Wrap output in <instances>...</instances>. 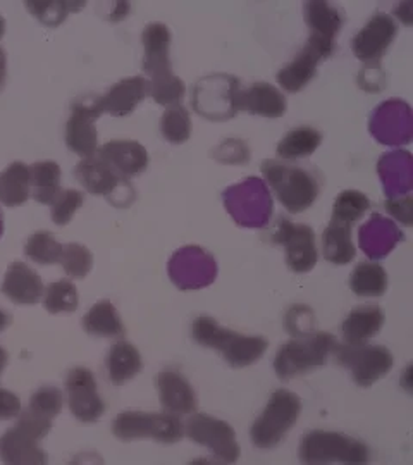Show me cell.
<instances>
[{
    "label": "cell",
    "mask_w": 413,
    "mask_h": 465,
    "mask_svg": "<svg viewBox=\"0 0 413 465\" xmlns=\"http://www.w3.org/2000/svg\"><path fill=\"white\" fill-rule=\"evenodd\" d=\"M403 240L405 234L397 223L380 214H372L359 230V247L370 261L388 257Z\"/></svg>",
    "instance_id": "18"
},
{
    "label": "cell",
    "mask_w": 413,
    "mask_h": 465,
    "mask_svg": "<svg viewBox=\"0 0 413 465\" xmlns=\"http://www.w3.org/2000/svg\"><path fill=\"white\" fill-rule=\"evenodd\" d=\"M21 411V400L16 393L0 388V420L16 419Z\"/></svg>",
    "instance_id": "50"
},
{
    "label": "cell",
    "mask_w": 413,
    "mask_h": 465,
    "mask_svg": "<svg viewBox=\"0 0 413 465\" xmlns=\"http://www.w3.org/2000/svg\"><path fill=\"white\" fill-rule=\"evenodd\" d=\"M2 293L19 305H34L44 299L45 286L34 269L25 262H13L5 271Z\"/></svg>",
    "instance_id": "23"
},
{
    "label": "cell",
    "mask_w": 413,
    "mask_h": 465,
    "mask_svg": "<svg viewBox=\"0 0 413 465\" xmlns=\"http://www.w3.org/2000/svg\"><path fill=\"white\" fill-rule=\"evenodd\" d=\"M157 391L161 405L167 412L188 416L199 409V399L193 386L178 371H161L157 376Z\"/></svg>",
    "instance_id": "20"
},
{
    "label": "cell",
    "mask_w": 413,
    "mask_h": 465,
    "mask_svg": "<svg viewBox=\"0 0 413 465\" xmlns=\"http://www.w3.org/2000/svg\"><path fill=\"white\" fill-rule=\"evenodd\" d=\"M113 432L121 441L150 438L165 445L178 443L184 436V420L172 412H121L113 422Z\"/></svg>",
    "instance_id": "7"
},
{
    "label": "cell",
    "mask_w": 413,
    "mask_h": 465,
    "mask_svg": "<svg viewBox=\"0 0 413 465\" xmlns=\"http://www.w3.org/2000/svg\"><path fill=\"white\" fill-rule=\"evenodd\" d=\"M74 176L82 183L86 192L92 195H103L107 199H114L121 188L128 186V180L121 178L113 167L103 163L99 155L82 159L74 167Z\"/></svg>",
    "instance_id": "22"
},
{
    "label": "cell",
    "mask_w": 413,
    "mask_h": 465,
    "mask_svg": "<svg viewBox=\"0 0 413 465\" xmlns=\"http://www.w3.org/2000/svg\"><path fill=\"white\" fill-rule=\"evenodd\" d=\"M145 97H149L147 80L143 76H130L113 84L103 95H100L99 102L103 114L124 117L132 114Z\"/></svg>",
    "instance_id": "25"
},
{
    "label": "cell",
    "mask_w": 413,
    "mask_h": 465,
    "mask_svg": "<svg viewBox=\"0 0 413 465\" xmlns=\"http://www.w3.org/2000/svg\"><path fill=\"white\" fill-rule=\"evenodd\" d=\"M9 324H11V317L4 309H0V332L5 331Z\"/></svg>",
    "instance_id": "52"
},
{
    "label": "cell",
    "mask_w": 413,
    "mask_h": 465,
    "mask_svg": "<svg viewBox=\"0 0 413 465\" xmlns=\"http://www.w3.org/2000/svg\"><path fill=\"white\" fill-rule=\"evenodd\" d=\"M212 157L226 166H243L250 161V147L241 138H228L212 150Z\"/></svg>",
    "instance_id": "46"
},
{
    "label": "cell",
    "mask_w": 413,
    "mask_h": 465,
    "mask_svg": "<svg viewBox=\"0 0 413 465\" xmlns=\"http://www.w3.org/2000/svg\"><path fill=\"white\" fill-rule=\"evenodd\" d=\"M105 369L111 381L117 386L124 384L132 381L133 378H136L142 372L143 369L142 355L130 341H117L107 351Z\"/></svg>",
    "instance_id": "30"
},
{
    "label": "cell",
    "mask_w": 413,
    "mask_h": 465,
    "mask_svg": "<svg viewBox=\"0 0 413 465\" xmlns=\"http://www.w3.org/2000/svg\"><path fill=\"white\" fill-rule=\"evenodd\" d=\"M16 426L19 430H23V431L28 432L30 436L36 438V440H44L52 430V419L40 416V414H36L32 409L26 407L25 411L19 412Z\"/></svg>",
    "instance_id": "48"
},
{
    "label": "cell",
    "mask_w": 413,
    "mask_h": 465,
    "mask_svg": "<svg viewBox=\"0 0 413 465\" xmlns=\"http://www.w3.org/2000/svg\"><path fill=\"white\" fill-rule=\"evenodd\" d=\"M161 134L172 145H182L192 136V116L182 105L167 107L161 117Z\"/></svg>",
    "instance_id": "40"
},
{
    "label": "cell",
    "mask_w": 413,
    "mask_h": 465,
    "mask_svg": "<svg viewBox=\"0 0 413 465\" xmlns=\"http://www.w3.org/2000/svg\"><path fill=\"white\" fill-rule=\"evenodd\" d=\"M5 76H7V57H5V50L0 47V90L4 88Z\"/></svg>",
    "instance_id": "51"
},
{
    "label": "cell",
    "mask_w": 413,
    "mask_h": 465,
    "mask_svg": "<svg viewBox=\"0 0 413 465\" xmlns=\"http://www.w3.org/2000/svg\"><path fill=\"white\" fill-rule=\"evenodd\" d=\"M303 16H305V23L309 26L310 36L334 40V42L345 23V17L341 15V11L336 5H332L329 2H324V0L305 2Z\"/></svg>",
    "instance_id": "29"
},
{
    "label": "cell",
    "mask_w": 413,
    "mask_h": 465,
    "mask_svg": "<svg viewBox=\"0 0 413 465\" xmlns=\"http://www.w3.org/2000/svg\"><path fill=\"white\" fill-rule=\"evenodd\" d=\"M272 240L282 245L288 267L297 274L310 272L319 261L315 232L307 224H297L280 217Z\"/></svg>",
    "instance_id": "13"
},
{
    "label": "cell",
    "mask_w": 413,
    "mask_h": 465,
    "mask_svg": "<svg viewBox=\"0 0 413 465\" xmlns=\"http://www.w3.org/2000/svg\"><path fill=\"white\" fill-rule=\"evenodd\" d=\"M241 92L240 80L231 74L214 73L203 76L193 88L192 105L200 114L209 121H226L240 113L238 97Z\"/></svg>",
    "instance_id": "8"
},
{
    "label": "cell",
    "mask_w": 413,
    "mask_h": 465,
    "mask_svg": "<svg viewBox=\"0 0 413 465\" xmlns=\"http://www.w3.org/2000/svg\"><path fill=\"white\" fill-rule=\"evenodd\" d=\"M395 19L384 13L370 17L364 28L353 36L351 50L367 66H380V59L397 38Z\"/></svg>",
    "instance_id": "17"
},
{
    "label": "cell",
    "mask_w": 413,
    "mask_h": 465,
    "mask_svg": "<svg viewBox=\"0 0 413 465\" xmlns=\"http://www.w3.org/2000/svg\"><path fill=\"white\" fill-rule=\"evenodd\" d=\"M64 390H66L64 399L67 400L69 411L80 422L92 424L103 416L105 403L100 399L97 380L90 369L73 367L67 372Z\"/></svg>",
    "instance_id": "16"
},
{
    "label": "cell",
    "mask_w": 413,
    "mask_h": 465,
    "mask_svg": "<svg viewBox=\"0 0 413 465\" xmlns=\"http://www.w3.org/2000/svg\"><path fill=\"white\" fill-rule=\"evenodd\" d=\"M339 366L347 367L353 381L367 388L382 380L395 364L393 353L380 345L338 343L334 353Z\"/></svg>",
    "instance_id": "9"
},
{
    "label": "cell",
    "mask_w": 413,
    "mask_h": 465,
    "mask_svg": "<svg viewBox=\"0 0 413 465\" xmlns=\"http://www.w3.org/2000/svg\"><path fill=\"white\" fill-rule=\"evenodd\" d=\"M103 114L99 97H84L73 105L66 123V145L82 159L97 155L99 132L95 121Z\"/></svg>",
    "instance_id": "15"
},
{
    "label": "cell",
    "mask_w": 413,
    "mask_h": 465,
    "mask_svg": "<svg viewBox=\"0 0 413 465\" xmlns=\"http://www.w3.org/2000/svg\"><path fill=\"white\" fill-rule=\"evenodd\" d=\"M7 362H9V353L0 347V378H2V372L5 371V367H7Z\"/></svg>",
    "instance_id": "53"
},
{
    "label": "cell",
    "mask_w": 413,
    "mask_h": 465,
    "mask_svg": "<svg viewBox=\"0 0 413 465\" xmlns=\"http://www.w3.org/2000/svg\"><path fill=\"white\" fill-rule=\"evenodd\" d=\"M63 247L64 245H61L50 232H38L28 238L25 245V253L36 264L52 266V264H59Z\"/></svg>",
    "instance_id": "41"
},
{
    "label": "cell",
    "mask_w": 413,
    "mask_h": 465,
    "mask_svg": "<svg viewBox=\"0 0 413 465\" xmlns=\"http://www.w3.org/2000/svg\"><path fill=\"white\" fill-rule=\"evenodd\" d=\"M322 143V134L312 126H300L284 134L278 143V155L281 161L293 163L300 159H307L314 153Z\"/></svg>",
    "instance_id": "34"
},
{
    "label": "cell",
    "mask_w": 413,
    "mask_h": 465,
    "mask_svg": "<svg viewBox=\"0 0 413 465\" xmlns=\"http://www.w3.org/2000/svg\"><path fill=\"white\" fill-rule=\"evenodd\" d=\"M63 171L54 161H42L30 166V178H32V199L42 205H50L55 199L63 186H61Z\"/></svg>",
    "instance_id": "35"
},
{
    "label": "cell",
    "mask_w": 413,
    "mask_h": 465,
    "mask_svg": "<svg viewBox=\"0 0 413 465\" xmlns=\"http://www.w3.org/2000/svg\"><path fill=\"white\" fill-rule=\"evenodd\" d=\"M384 326V312L378 305H362L353 309L343 322V340L349 345L369 343Z\"/></svg>",
    "instance_id": "28"
},
{
    "label": "cell",
    "mask_w": 413,
    "mask_h": 465,
    "mask_svg": "<svg viewBox=\"0 0 413 465\" xmlns=\"http://www.w3.org/2000/svg\"><path fill=\"white\" fill-rule=\"evenodd\" d=\"M5 34V19L0 15V38Z\"/></svg>",
    "instance_id": "54"
},
{
    "label": "cell",
    "mask_w": 413,
    "mask_h": 465,
    "mask_svg": "<svg viewBox=\"0 0 413 465\" xmlns=\"http://www.w3.org/2000/svg\"><path fill=\"white\" fill-rule=\"evenodd\" d=\"M351 224L330 219L328 228L322 232V252L326 261L336 266H345L357 257V247L351 240Z\"/></svg>",
    "instance_id": "31"
},
{
    "label": "cell",
    "mask_w": 413,
    "mask_h": 465,
    "mask_svg": "<svg viewBox=\"0 0 413 465\" xmlns=\"http://www.w3.org/2000/svg\"><path fill=\"white\" fill-rule=\"evenodd\" d=\"M63 407H64V393L55 386L38 388L28 403V409L52 420L63 412Z\"/></svg>",
    "instance_id": "44"
},
{
    "label": "cell",
    "mask_w": 413,
    "mask_h": 465,
    "mask_svg": "<svg viewBox=\"0 0 413 465\" xmlns=\"http://www.w3.org/2000/svg\"><path fill=\"white\" fill-rule=\"evenodd\" d=\"M369 132L380 145L399 149L412 142L413 113L408 102L389 99L379 104L369 121Z\"/></svg>",
    "instance_id": "11"
},
{
    "label": "cell",
    "mask_w": 413,
    "mask_h": 465,
    "mask_svg": "<svg viewBox=\"0 0 413 465\" xmlns=\"http://www.w3.org/2000/svg\"><path fill=\"white\" fill-rule=\"evenodd\" d=\"M338 340L334 334L319 331L295 338L284 343L274 359V371L281 381H290L297 376L307 374L312 369L322 367L334 349Z\"/></svg>",
    "instance_id": "4"
},
{
    "label": "cell",
    "mask_w": 413,
    "mask_h": 465,
    "mask_svg": "<svg viewBox=\"0 0 413 465\" xmlns=\"http://www.w3.org/2000/svg\"><path fill=\"white\" fill-rule=\"evenodd\" d=\"M378 174L388 199L410 195L413 190V157L408 150L386 152L378 161Z\"/></svg>",
    "instance_id": "19"
},
{
    "label": "cell",
    "mask_w": 413,
    "mask_h": 465,
    "mask_svg": "<svg viewBox=\"0 0 413 465\" xmlns=\"http://www.w3.org/2000/svg\"><path fill=\"white\" fill-rule=\"evenodd\" d=\"M2 232H4V214L0 211V236H2Z\"/></svg>",
    "instance_id": "55"
},
{
    "label": "cell",
    "mask_w": 413,
    "mask_h": 465,
    "mask_svg": "<svg viewBox=\"0 0 413 465\" xmlns=\"http://www.w3.org/2000/svg\"><path fill=\"white\" fill-rule=\"evenodd\" d=\"M219 267L214 255L199 245H188L176 250L169 262L167 274L182 292L202 290L217 280Z\"/></svg>",
    "instance_id": "10"
},
{
    "label": "cell",
    "mask_w": 413,
    "mask_h": 465,
    "mask_svg": "<svg viewBox=\"0 0 413 465\" xmlns=\"http://www.w3.org/2000/svg\"><path fill=\"white\" fill-rule=\"evenodd\" d=\"M32 197L30 166L13 163L0 173V203L7 207H19Z\"/></svg>",
    "instance_id": "32"
},
{
    "label": "cell",
    "mask_w": 413,
    "mask_h": 465,
    "mask_svg": "<svg viewBox=\"0 0 413 465\" xmlns=\"http://www.w3.org/2000/svg\"><path fill=\"white\" fill-rule=\"evenodd\" d=\"M301 412V400L290 390H278L270 395L264 412L251 426V441L257 449L278 447L282 438L293 430Z\"/></svg>",
    "instance_id": "6"
},
{
    "label": "cell",
    "mask_w": 413,
    "mask_h": 465,
    "mask_svg": "<svg viewBox=\"0 0 413 465\" xmlns=\"http://www.w3.org/2000/svg\"><path fill=\"white\" fill-rule=\"evenodd\" d=\"M303 464H367L370 450L360 440L341 432L312 431L300 441Z\"/></svg>",
    "instance_id": "5"
},
{
    "label": "cell",
    "mask_w": 413,
    "mask_h": 465,
    "mask_svg": "<svg viewBox=\"0 0 413 465\" xmlns=\"http://www.w3.org/2000/svg\"><path fill=\"white\" fill-rule=\"evenodd\" d=\"M42 300L50 314H71L78 309V290L71 280L50 282Z\"/></svg>",
    "instance_id": "38"
},
{
    "label": "cell",
    "mask_w": 413,
    "mask_h": 465,
    "mask_svg": "<svg viewBox=\"0 0 413 465\" xmlns=\"http://www.w3.org/2000/svg\"><path fill=\"white\" fill-rule=\"evenodd\" d=\"M370 209L369 197L359 190H345L341 192L332 207V221H339L345 224H355L365 216V213Z\"/></svg>",
    "instance_id": "39"
},
{
    "label": "cell",
    "mask_w": 413,
    "mask_h": 465,
    "mask_svg": "<svg viewBox=\"0 0 413 465\" xmlns=\"http://www.w3.org/2000/svg\"><path fill=\"white\" fill-rule=\"evenodd\" d=\"M192 336L200 347L214 349L222 353L224 361L243 369L251 366L267 351V340L262 336H247L221 326L214 317L200 316L192 326Z\"/></svg>",
    "instance_id": "2"
},
{
    "label": "cell",
    "mask_w": 413,
    "mask_h": 465,
    "mask_svg": "<svg viewBox=\"0 0 413 465\" xmlns=\"http://www.w3.org/2000/svg\"><path fill=\"white\" fill-rule=\"evenodd\" d=\"M349 288L362 299H378L388 290V272L378 262H360L351 271Z\"/></svg>",
    "instance_id": "36"
},
{
    "label": "cell",
    "mask_w": 413,
    "mask_h": 465,
    "mask_svg": "<svg viewBox=\"0 0 413 465\" xmlns=\"http://www.w3.org/2000/svg\"><path fill=\"white\" fill-rule=\"evenodd\" d=\"M97 155L124 180L142 174L149 166V152L142 143L133 140L107 142L99 147Z\"/></svg>",
    "instance_id": "21"
},
{
    "label": "cell",
    "mask_w": 413,
    "mask_h": 465,
    "mask_svg": "<svg viewBox=\"0 0 413 465\" xmlns=\"http://www.w3.org/2000/svg\"><path fill=\"white\" fill-rule=\"evenodd\" d=\"M261 169L265 183L290 214L305 213L320 195L322 180L314 169L276 159L265 161Z\"/></svg>",
    "instance_id": "1"
},
{
    "label": "cell",
    "mask_w": 413,
    "mask_h": 465,
    "mask_svg": "<svg viewBox=\"0 0 413 465\" xmlns=\"http://www.w3.org/2000/svg\"><path fill=\"white\" fill-rule=\"evenodd\" d=\"M59 264L71 280H83L93 267V255L82 243H67L63 247Z\"/></svg>",
    "instance_id": "42"
},
{
    "label": "cell",
    "mask_w": 413,
    "mask_h": 465,
    "mask_svg": "<svg viewBox=\"0 0 413 465\" xmlns=\"http://www.w3.org/2000/svg\"><path fill=\"white\" fill-rule=\"evenodd\" d=\"M222 202L232 221L247 230H262L274 213L272 192L262 178L250 176L222 192Z\"/></svg>",
    "instance_id": "3"
},
{
    "label": "cell",
    "mask_w": 413,
    "mask_h": 465,
    "mask_svg": "<svg viewBox=\"0 0 413 465\" xmlns=\"http://www.w3.org/2000/svg\"><path fill=\"white\" fill-rule=\"evenodd\" d=\"M284 328L295 338H301L314 332V312L309 307L295 305L286 314Z\"/></svg>",
    "instance_id": "47"
},
{
    "label": "cell",
    "mask_w": 413,
    "mask_h": 465,
    "mask_svg": "<svg viewBox=\"0 0 413 465\" xmlns=\"http://www.w3.org/2000/svg\"><path fill=\"white\" fill-rule=\"evenodd\" d=\"M172 35L164 23H150L142 34L143 44V71L150 78L172 71L171 63Z\"/></svg>",
    "instance_id": "24"
},
{
    "label": "cell",
    "mask_w": 413,
    "mask_h": 465,
    "mask_svg": "<svg viewBox=\"0 0 413 465\" xmlns=\"http://www.w3.org/2000/svg\"><path fill=\"white\" fill-rule=\"evenodd\" d=\"M84 203V197L82 192L78 190H61V193L52 200L50 203V216L52 221L57 226H66L73 217L76 214V211H80Z\"/></svg>",
    "instance_id": "45"
},
{
    "label": "cell",
    "mask_w": 413,
    "mask_h": 465,
    "mask_svg": "<svg viewBox=\"0 0 413 465\" xmlns=\"http://www.w3.org/2000/svg\"><path fill=\"white\" fill-rule=\"evenodd\" d=\"M147 94L162 107L182 105L186 95V84L172 71L147 80Z\"/></svg>",
    "instance_id": "37"
},
{
    "label": "cell",
    "mask_w": 413,
    "mask_h": 465,
    "mask_svg": "<svg viewBox=\"0 0 413 465\" xmlns=\"http://www.w3.org/2000/svg\"><path fill=\"white\" fill-rule=\"evenodd\" d=\"M84 331L97 338H121L124 336V324L117 312L116 305L102 300L95 303L83 317Z\"/></svg>",
    "instance_id": "33"
},
{
    "label": "cell",
    "mask_w": 413,
    "mask_h": 465,
    "mask_svg": "<svg viewBox=\"0 0 413 465\" xmlns=\"http://www.w3.org/2000/svg\"><path fill=\"white\" fill-rule=\"evenodd\" d=\"M238 109L248 114L278 119L284 116L288 102L280 88H276L274 84L259 82L250 84L248 88H241L238 97Z\"/></svg>",
    "instance_id": "26"
},
{
    "label": "cell",
    "mask_w": 413,
    "mask_h": 465,
    "mask_svg": "<svg viewBox=\"0 0 413 465\" xmlns=\"http://www.w3.org/2000/svg\"><path fill=\"white\" fill-rule=\"evenodd\" d=\"M76 7H84V4H76V2H26V9L34 15L40 23H44L49 28L59 26L71 9Z\"/></svg>",
    "instance_id": "43"
},
{
    "label": "cell",
    "mask_w": 413,
    "mask_h": 465,
    "mask_svg": "<svg viewBox=\"0 0 413 465\" xmlns=\"http://www.w3.org/2000/svg\"><path fill=\"white\" fill-rule=\"evenodd\" d=\"M388 214L393 217L395 223H399L403 226H412L413 224V199L412 195H403L397 199H388L384 203Z\"/></svg>",
    "instance_id": "49"
},
{
    "label": "cell",
    "mask_w": 413,
    "mask_h": 465,
    "mask_svg": "<svg viewBox=\"0 0 413 465\" xmlns=\"http://www.w3.org/2000/svg\"><path fill=\"white\" fill-rule=\"evenodd\" d=\"M336 50L334 40L310 36L307 44L298 50L295 59L278 73V82L288 94H297L310 84L317 74V66L329 59Z\"/></svg>",
    "instance_id": "14"
},
{
    "label": "cell",
    "mask_w": 413,
    "mask_h": 465,
    "mask_svg": "<svg viewBox=\"0 0 413 465\" xmlns=\"http://www.w3.org/2000/svg\"><path fill=\"white\" fill-rule=\"evenodd\" d=\"M184 436L207 447L224 464H232L240 457L236 432L226 420L207 414H195L184 422Z\"/></svg>",
    "instance_id": "12"
},
{
    "label": "cell",
    "mask_w": 413,
    "mask_h": 465,
    "mask_svg": "<svg viewBox=\"0 0 413 465\" xmlns=\"http://www.w3.org/2000/svg\"><path fill=\"white\" fill-rule=\"evenodd\" d=\"M0 459L5 464H45L47 455L40 447V440L19 430H7L0 438Z\"/></svg>",
    "instance_id": "27"
}]
</instances>
